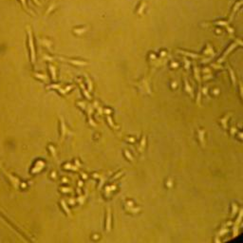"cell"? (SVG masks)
Returning <instances> with one entry per match:
<instances>
[{
    "instance_id": "cell-1",
    "label": "cell",
    "mask_w": 243,
    "mask_h": 243,
    "mask_svg": "<svg viewBox=\"0 0 243 243\" xmlns=\"http://www.w3.org/2000/svg\"><path fill=\"white\" fill-rule=\"evenodd\" d=\"M237 46V43H234V44H232L231 46H230V47H229L228 49H226V51H225V52H224V54H223V56H222V57H221L220 59H219V61H218V62H219V63H222V61L224 60L225 58L227 57V55L229 54V53H230V52H231L232 50H233V49H235V48H236Z\"/></svg>"
},
{
    "instance_id": "cell-2",
    "label": "cell",
    "mask_w": 243,
    "mask_h": 243,
    "mask_svg": "<svg viewBox=\"0 0 243 243\" xmlns=\"http://www.w3.org/2000/svg\"><path fill=\"white\" fill-rule=\"evenodd\" d=\"M204 134H205V131H204L203 129H198V136H199V139H200V142H201V144L203 146V147L205 146Z\"/></svg>"
},
{
    "instance_id": "cell-3",
    "label": "cell",
    "mask_w": 243,
    "mask_h": 243,
    "mask_svg": "<svg viewBox=\"0 0 243 243\" xmlns=\"http://www.w3.org/2000/svg\"><path fill=\"white\" fill-rule=\"evenodd\" d=\"M227 68L229 69V72H230V75H231V79H232V82H233V85H237V79H236V75H235V72H234L233 68H232L229 65H227Z\"/></svg>"
},
{
    "instance_id": "cell-4",
    "label": "cell",
    "mask_w": 243,
    "mask_h": 243,
    "mask_svg": "<svg viewBox=\"0 0 243 243\" xmlns=\"http://www.w3.org/2000/svg\"><path fill=\"white\" fill-rule=\"evenodd\" d=\"M29 33V39H30V50H31V55H32V61H34V49H33V43H32V37H31V30L28 31Z\"/></svg>"
},
{
    "instance_id": "cell-5",
    "label": "cell",
    "mask_w": 243,
    "mask_h": 243,
    "mask_svg": "<svg viewBox=\"0 0 243 243\" xmlns=\"http://www.w3.org/2000/svg\"><path fill=\"white\" fill-rule=\"evenodd\" d=\"M110 228H111V212H110V209H108L107 219H106V231L109 232Z\"/></svg>"
},
{
    "instance_id": "cell-6",
    "label": "cell",
    "mask_w": 243,
    "mask_h": 243,
    "mask_svg": "<svg viewBox=\"0 0 243 243\" xmlns=\"http://www.w3.org/2000/svg\"><path fill=\"white\" fill-rule=\"evenodd\" d=\"M184 84H185V90H186V92H188L189 95H190L191 97L193 98V97H194V94H193V90H192V87H191V86L189 85L188 82H187V80H186V79H184Z\"/></svg>"
},
{
    "instance_id": "cell-7",
    "label": "cell",
    "mask_w": 243,
    "mask_h": 243,
    "mask_svg": "<svg viewBox=\"0 0 243 243\" xmlns=\"http://www.w3.org/2000/svg\"><path fill=\"white\" fill-rule=\"evenodd\" d=\"M177 52H180V53H182V54L186 55V56H190V57H192V58H198V57H200L199 55L195 54V53H191V52H186V51H183V50H177Z\"/></svg>"
},
{
    "instance_id": "cell-8",
    "label": "cell",
    "mask_w": 243,
    "mask_h": 243,
    "mask_svg": "<svg viewBox=\"0 0 243 243\" xmlns=\"http://www.w3.org/2000/svg\"><path fill=\"white\" fill-rule=\"evenodd\" d=\"M229 117H230V114H228V115L226 116L225 118H223V119H220V120H219V122H220L221 124H222V127L224 128V129H227V121H228Z\"/></svg>"
},
{
    "instance_id": "cell-9",
    "label": "cell",
    "mask_w": 243,
    "mask_h": 243,
    "mask_svg": "<svg viewBox=\"0 0 243 243\" xmlns=\"http://www.w3.org/2000/svg\"><path fill=\"white\" fill-rule=\"evenodd\" d=\"M242 218H243V208L240 210L239 215H238V218H237V220H236V223H235L236 226H238V225H239V223L241 222V219H242Z\"/></svg>"
},
{
    "instance_id": "cell-10",
    "label": "cell",
    "mask_w": 243,
    "mask_h": 243,
    "mask_svg": "<svg viewBox=\"0 0 243 243\" xmlns=\"http://www.w3.org/2000/svg\"><path fill=\"white\" fill-rule=\"evenodd\" d=\"M145 143H146V138H145V136H143V137H142V143H141V145H140V148H139L140 151H142V150L145 148Z\"/></svg>"
},
{
    "instance_id": "cell-11",
    "label": "cell",
    "mask_w": 243,
    "mask_h": 243,
    "mask_svg": "<svg viewBox=\"0 0 243 243\" xmlns=\"http://www.w3.org/2000/svg\"><path fill=\"white\" fill-rule=\"evenodd\" d=\"M194 69H195V76H196V79H197V81H198L199 83H201V78H200V72H199V69H198V67L195 66Z\"/></svg>"
},
{
    "instance_id": "cell-12",
    "label": "cell",
    "mask_w": 243,
    "mask_h": 243,
    "mask_svg": "<svg viewBox=\"0 0 243 243\" xmlns=\"http://www.w3.org/2000/svg\"><path fill=\"white\" fill-rule=\"evenodd\" d=\"M21 1V3H22V5H23V7H24V9H25V11H27L28 12H30V11H29V9H28V5H27V3H26V0H20Z\"/></svg>"
},
{
    "instance_id": "cell-13",
    "label": "cell",
    "mask_w": 243,
    "mask_h": 243,
    "mask_svg": "<svg viewBox=\"0 0 243 243\" xmlns=\"http://www.w3.org/2000/svg\"><path fill=\"white\" fill-rule=\"evenodd\" d=\"M233 208H234V210H233V213H232V218L235 217V215H236V213H237V207L235 203L233 204Z\"/></svg>"
},
{
    "instance_id": "cell-14",
    "label": "cell",
    "mask_w": 243,
    "mask_h": 243,
    "mask_svg": "<svg viewBox=\"0 0 243 243\" xmlns=\"http://www.w3.org/2000/svg\"><path fill=\"white\" fill-rule=\"evenodd\" d=\"M124 154H125V156H126V157H127V158L129 159V160H130L131 162L133 161V158L131 157V155H130V153H129V152H128L127 150H125V151H124Z\"/></svg>"
},
{
    "instance_id": "cell-15",
    "label": "cell",
    "mask_w": 243,
    "mask_h": 243,
    "mask_svg": "<svg viewBox=\"0 0 243 243\" xmlns=\"http://www.w3.org/2000/svg\"><path fill=\"white\" fill-rule=\"evenodd\" d=\"M56 6H57V5H56V4H54V5H51V6L49 7V10H48V12H47V14H49V12H51L52 10H54L55 8H56Z\"/></svg>"
},
{
    "instance_id": "cell-16",
    "label": "cell",
    "mask_w": 243,
    "mask_h": 243,
    "mask_svg": "<svg viewBox=\"0 0 243 243\" xmlns=\"http://www.w3.org/2000/svg\"><path fill=\"white\" fill-rule=\"evenodd\" d=\"M237 128L236 127H232L231 128V135L233 136V135H235V133H237Z\"/></svg>"
},
{
    "instance_id": "cell-17",
    "label": "cell",
    "mask_w": 243,
    "mask_h": 243,
    "mask_svg": "<svg viewBox=\"0 0 243 243\" xmlns=\"http://www.w3.org/2000/svg\"><path fill=\"white\" fill-rule=\"evenodd\" d=\"M240 96L243 100V84H241V83H240Z\"/></svg>"
},
{
    "instance_id": "cell-18",
    "label": "cell",
    "mask_w": 243,
    "mask_h": 243,
    "mask_svg": "<svg viewBox=\"0 0 243 243\" xmlns=\"http://www.w3.org/2000/svg\"><path fill=\"white\" fill-rule=\"evenodd\" d=\"M184 62H185V67L189 69V66H190V63H189L188 60H186V59H184Z\"/></svg>"
},
{
    "instance_id": "cell-19",
    "label": "cell",
    "mask_w": 243,
    "mask_h": 243,
    "mask_svg": "<svg viewBox=\"0 0 243 243\" xmlns=\"http://www.w3.org/2000/svg\"><path fill=\"white\" fill-rule=\"evenodd\" d=\"M236 41H237V42H236V43H237V45L239 44V45H241V46H242V47H243V41H241L240 39H236Z\"/></svg>"
},
{
    "instance_id": "cell-20",
    "label": "cell",
    "mask_w": 243,
    "mask_h": 243,
    "mask_svg": "<svg viewBox=\"0 0 243 243\" xmlns=\"http://www.w3.org/2000/svg\"><path fill=\"white\" fill-rule=\"evenodd\" d=\"M122 174H123V172L122 171L121 173H119V174H117V175H116V176L114 177V178H112V180H111V181H113V180H115V179H117V178H119V177H120V175H122Z\"/></svg>"
},
{
    "instance_id": "cell-21",
    "label": "cell",
    "mask_w": 243,
    "mask_h": 243,
    "mask_svg": "<svg viewBox=\"0 0 243 243\" xmlns=\"http://www.w3.org/2000/svg\"><path fill=\"white\" fill-rule=\"evenodd\" d=\"M143 7H145V3H142V6L141 7V8H140V10H139V12H139V13H142V10H143Z\"/></svg>"
},
{
    "instance_id": "cell-22",
    "label": "cell",
    "mask_w": 243,
    "mask_h": 243,
    "mask_svg": "<svg viewBox=\"0 0 243 243\" xmlns=\"http://www.w3.org/2000/svg\"><path fill=\"white\" fill-rule=\"evenodd\" d=\"M207 90H208V87H207V86L203 87V89H202V92H203V94H204V95H207Z\"/></svg>"
},
{
    "instance_id": "cell-23",
    "label": "cell",
    "mask_w": 243,
    "mask_h": 243,
    "mask_svg": "<svg viewBox=\"0 0 243 243\" xmlns=\"http://www.w3.org/2000/svg\"><path fill=\"white\" fill-rule=\"evenodd\" d=\"M227 232H228V230H227V229H225V230H221V231L219 232V236H221V235H223V234H225V233H227Z\"/></svg>"
},
{
    "instance_id": "cell-24",
    "label": "cell",
    "mask_w": 243,
    "mask_h": 243,
    "mask_svg": "<svg viewBox=\"0 0 243 243\" xmlns=\"http://www.w3.org/2000/svg\"><path fill=\"white\" fill-rule=\"evenodd\" d=\"M213 76L212 75H205L204 76V80H208V79H212Z\"/></svg>"
},
{
    "instance_id": "cell-25",
    "label": "cell",
    "mask_w": 243,
    "mask_h": 243,
    "mask_svg": "<svg viewBox=\"0 0 243 243\" xmlns=\"http://www.w3.org/2000/svg\"><path fill=\"white\" fill-rule=\"evenodd\" d=\"M212 67H215V68H220V69H222V68H223V67H221V66H217V65H214V64L212 65Z\"/></svg>"
},
{
    "instance_id": "cell-26",
    "label": "cell",
    "mask_w": 243,
    "mask_h": 243,
    "mask_svg": "<svg viewBox=\"0 0 243 243\" xmlns=\"http://www.w3.org/2000/svg\"><path fill=\"white\" fill-rule=\"evenodd\" d=\"M213 93H214L215 95H218V94L219 93V89H215V90L213 91Z\"/></svg>"
},
{
    "instance_id": "cell-27",
    "label": "cell",
    "mask_w": 243,
    "mask_h": 243,
    "mask_svg": "<svg viewBox=\"0 0 243 243\" xmlns=\"http://www.w3.org/2000/svg\"><path fill=\"white\" fill-rule=\"evenodd\" d=\"M126 140L129 141V142H133L134 141H135V140H134V139H132L131 137H127V138H126Z\"/></svg>"
},
{
    "instance_id": "cell-28",
    "label": "cell",
    "mask_w": 243,
    "mask_h": 243,
    "mask_svg": "<svg viewBox=\"0 0 243 243\" xmlns=\"http://www.w3.org/2000/svg\"><path fill=\"white\" fill-rule=\"evenodd\" d=\"M172 185H173V184H172V182H171V181H168V182H167V186H168V187H170V186H172Z\"/></svg>"
},
{
    "instance_id": "cell-29",
    "label": "cell",
    "mask_w": 243,
    "mask_h": 243,
    "mask_svg": "<svg viewBox=\"0 0 243 243\" xmlns=\"http://www.w3.org/2000/svg\"><path fill=\"white\" fill-rule=\"evenodd\" d=\"M176 86H177V84H176V82H174L173 84H172V87L173 88H176Z\"/></svg>"
},
{
    "instance_id": "cell-30",
    "label": "cell",
    "mask_w": 243,
    "mask_h": 243,
    "mask_svg": "<svg viewBox=\"0 0 243 243\" xmlns=\"http://www.w3.org/2000/svg\"><path fill=\"white\" fill-rule=\"evenodd\" d=\"M203 72H210V69L208 70V68H204L203 69Z\"/></svg>"
},
{
    "instance_id": "cell-31",
    "label": "cell",
    "mask_w": 243,
    "mask_h": 243,
    "mask_svg": "<svg viewBox=\"0 0 243 243\" xmlns=\"http://www.w3.org/2000/svg\"><path fill=\"white\" fill-rule=\"evenodd\" d=\"M33 1H34V2H35V3H36L37 5H40V2H39V1H38V0H33Z\"/></svg>"
}]
</instances>
